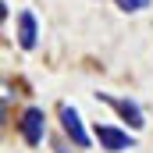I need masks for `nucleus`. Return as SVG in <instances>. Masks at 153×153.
Instances as JSON below:
<instances>
[{
	"mask_svg": "<svg viewBox=\"0 0 153 153\" xmlns=\"http://www.w3.org/2000/svg\"><path fill=\"white\" fill-rule=\"evenodd\" d=\"M18 135H22L29 146H39V143L46 139V114H43V107H25V111H22Z\"/></svg>",
	"mask_w": 153,
	"mask_h": 153,
	"instance_id": "f257e3e1",
	"label": "nucleus"
},
{
	"mask_svg": "<svg viewBox=\"0 0 153 153\" xmlns=\"http://www.w3.org/2000/svg\"><path fill=\"white\" fill-rule=\"evenodd\" d=\"M96 100L100 103H107V107H114L117 117L132 128V132H139L143 125H146V117H143V107L135 103V100H121V96H107V93H96Z\"/></svg>",
	"mask_w": 153,
	"mask_h": 153,
	"instance_id": "f03ea898",
	"label": "nucleus"
},
{
	"mask_svg": "<svg viewBox=\"0 0 153 153\" xmlns=\"http://www.w3.org/2000/svg\"><path fill=\"white\" fill-rule=\"evenodd\" d=\"M96 143H100V150L111 153L135 150V135H128V128H114V125H96Z\"/></svg>",
	"mask_w": 153,
	"mask_h": 153,
	"instance_id": "7ed1b4c3",
	"label": "nucleus"
},
{
	"mask_svg": "<svg viewBox=\"0 0 153 153\" xmlns=\"http://www.w3.org/2000/svg\"><path fill=\"white\" fill-rule=\"evenodd\" d=\"M61 128H64V135L75 143L78 150L89 146V132L82 128V117H78V111L71 107V103H61Z\"/></svg>",
	"mask_w": 153,
	"mask_h": 153,
	"instance_id": "20e7f679",
	"label": "nucleus"
},
{
	"mask_svg": "<svg viewBox=\"0 0 153 153\" xmlns=\"http://www.w3.org/2000/svg\"><path fill=\"white\" fill-rule=\"evenodd\" d=\"M36 39H39L36 14H32V11H22V14H18V46H22V50H36Z\"/></svg>",
	"mask_w": 153,
	"mask_h": 153,
	"instance_id": "39448f33",
	"label": "nucleus"
},
{
	"mask_svg": "<svg viewBox=\"0 0 153 153\" xmlns=\"http://www.w3.org/2000/svg\"><path fill=\"white\" fill-rule=\"evenodd\" d=\"M117 7H121V11H128V14H132V11H143V7H150V0H114Z\"/></svg>",
	"mask_w": 153,
	"mask_h": 153,
	"instance_id": "423d86ee",
	"label": "nucleus"
}]
</instances>
